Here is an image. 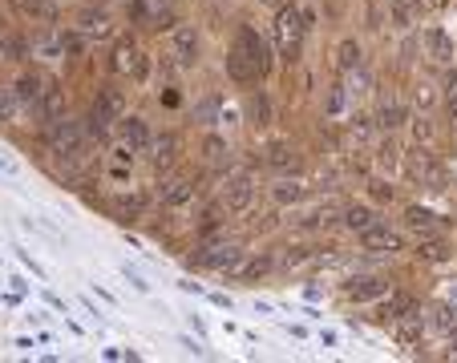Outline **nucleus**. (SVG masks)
Segmentation results:
<instances>
[{
    "label": "nucleus",
    "instance_id": "1",
    "mask_svg": "<svg viewBox=\"0 0 457 363\" xmlns=\"http://www.w3.org/2000/svg\"><path fill=\"white\" fill-rule=\"evenodd\" d=\"M303 13L296 4H284L279 13H275V44H279V56H284L287 65H296L300 61V49H303Z\"/></svg>",
    "mask_w": 457,
    "mask_h": 363
},
{
    "label": "nucleus",
    "instance_id": "2",
    "mask_svg": "<svg viewBox=\"0 0 457 363\" xmlns=\"http://www.w3.org/2000/svg\"><path fill=\"white\" fill-rule=\"evenodd\" d=\"M405 174L413 182H421V186H429V190H445V182H449V174L433 162L429 145H413V150L405 154Z\"/></svg>",
    "mask_w": 457,
    "mask_h": 363
},
{
    "label": "nucleus",
    "instance_id": "3",
    "mask_svg": "<svg viewBox=\"0 0 457 363\" xmlns=\"http://www.w3.org/2000/svg\"><path fill=\"white\" fill-rule=\"evenodd\" d=\"M231 49H239V53L247 56V65L255 69V77H259V81H263V77L272 73V49L263 44V37H259V32H255L251 25H243V28H239V37H235V44H231Z\"/></svg>",
    "mask_w": 457,
    "mask_h": 363
},
{
    "label": "nucleus",
    "instance_id": "4",
    "mask_svg": "<svg viewBox=\"0 0 457 363\" xmlns=\"http://www.w3.org/2000/svg\"><path fill=\"white\" fill-rule=\"evenodd\" d=\"M110 69H114L117 77H129V81H146L150 61H146V53L134 41H117L114 44V56H110Z\"/></svg>",
    "mask_w": 457,
    "mask_h": 363
},
{
    "label": "nucleus",
    "instance_id": "5",
    "mask_svg": "<svg viewBox=\"0 0 457 363\" xmlns=\"http://www.w3.org/2000/svg\"><path fill=\"white\" fill-rule=\"evenodd\" d=\"M49 145L57 150V154H77L81 145H86V126H77L69 117H57V121H49Z\"/></svg>",
    "mask_w": 457,
    "mask_h": 363
},
{
    "label": "nucleus",
    "instance_id": "6",
    "mask_svg": "<svg viewBox=\"0 0 457 363\" xmlns=\"http://www.w3.org/2000/svg\"><path fill=\"white\" fill-rule=\"evenodd\" d=\"M219 202H223L231 214H243V210L255 202V182H251V174H231L227 186H223V198H219Z\"/></svg>",
    "mask_w": 457,
    "mask_h": 363
},
{
    "label": "nucleus",
    "instance_id": "7",
    "mask_svg": "<svg viewBox=\"0 0 457 363\" xmlns=\"http://www.w3.org/2000/svg\"><path fill=\"white\" fill-rule=\"evenodd\" d=\"M170 61L178 69H190V65L199 61V32L190 25H178L170 32Z\"/></svg>",
    "mask_w": 457,
    "mask_h": 363
},
{
    "label": "nucleus",
    "instance_id": "8",
    "mask_svg": "<svg viewBox=\"0 0 457 363\" xmlns=\"http://www.w3.org/2000/svg\"><path fill=\"white\" fill-rule=\"evenodd\" d=\"M360 246H364V251H376V254L405 251V242H400L397 230H388V226H381V222H372V226H364V230H360Z\"/></svg>",
    "mask_w": 457,
    "mask_h": 363
},
{
    "label": "nucleus",
    "instance_id": "9",
    "mask_svg": "<svg viewBox=\"0 0 457 363\" xmlns=\"http://www.w3.org/2000/svg\"><path fill=\"white\" fill-rule=\"evenodd\" d=\"M344 294H348V299H357V303H372V299H385V294H388V282L376 279V275L348 279V282H344Z\"/></svg>",
    "mask_w": 457,
    "mask_h": 363
},
{
    "label": "nucleus",
    "instance_id": "10",
    "mask_svg": "<svg viewBox=\"0 0 457 363\" xmlns=\"http://www.w3.org/2000/svg\"><path fill=\"white\" fill-rule=\"evenodd\" d=\"M243 258V251L235 246V242H219V246H202L199 254V263L202 266H211V270H231V266Z\"/></svg>",
    "mask_w": 457,
    "mask_h": 363
},
{
    "label": "nucleus",
    "instance_id": "11",
    "mask_svg": "<svg viewBox=\"0 0 457 363\" xmlns=\"http://www.w3.org/2000/svg\"><path fill=\"white\" fill-rule=\"evenodd\" d=\"M150 157H154V166L158 169H166V166H174V157H178V150H183V138L178 133H162V138H150Z\"/></svg>",
    "mask_w": 457,
    "mask_h": 363
},
{
    "label": "nucleus",
    "instance_id": "12",
    "mask_svg": "<svg viewBox=\"0 0 457 363\" xmlns=\"http://www.w3.org/2000/svg\"><path fill=\"white\" fill-rule=\"evenodd\" d=\"M117 133H122V141H126V145H134L138 154L150 145V126H146L142 117H117Z\"/></svg>",
    "mask_w": 457,
    "mask_h": 363
},
{
    "label": "nucleus",
    "instance_id": "13",
    "mask_svg": "<svg viewBox=\"0 0 457 363\" xmlns=\"http://www.w3.org/2000/svg\"><path fill=\"white\" fill-rule=\"evenodd\" d=\"M77 28H81L86 37H93V41H101V37H110V32H114L110 16L101 13V8H81V13H77Z\"/></svg>",
    "mask_w": 457,
    "mask_h": 363
},
{
    "label": "nucleus",
    "instance_id": "14",
    "mask_svg": "<svg viewBox=\"0 0 457 363\" xmlns=\"http://www.w3.org/2000/svg\"><path fill=\"white\" fill-rule=\"evenodd\" d=\"M45 89H49V81H45V73H37V69H25L21 73V77H16V97L21 101H29V105H37V101H41V93Z\"/></svg>",
    "mask_w": 457,
    "mask_h": 363
},
{
    "label": "nucleus",
    "instance_id": "15",
    "mask_svg": "<svg viewBox=\"0 0 457 363\" xmlns=\"http://www.w3.org/2000/svg\"><path fill=\"white\" fill-rule=\"evenodd\" d=\"M425 49L437 65H449L453 61V37L445 28H425Z\"/></svg>",
    "mask_w": 457,
    "mask_h": 363
},
{
    "label": "nucleus",
    "instance_id": "16",
    "mask_svg": "<svg viewBox=\"0 0 457 363\" xmlns=\"http://www.w3.org/2000/svg\"><path fill=\"white\" fill-rule=\"evenodd\" d=\"M158 198H162L166 206H186V202L195 198V182H190V178H170V182H162Z\"/></svg>",
    "mask_w": 457,
    "mask_h": 363
},
{
    "label": "nucleus",
    "instance_id": "17",
    "mask_svg": "<svg viewBox=\"0 0 457 363\" xmlns=\"http://www.w3.org/2000/svg\"><path fill=\"white\" fill-rule=\"evenodd\" d=\"M93 105L98 109H105L110 117H126V93L117 89V85H98V97H93Z\"/></svg>",
    "mask_w": 457,
    "mask_h": 363
},
{
    "label": "nucleus",
    "instance_id": "18",
    "mask_svg": "<svg viewBox=\"0 0 457 363\" xmlns=\"http://www.w3.org/2000/svg\"><path fill=\"white\" fill-rule=\"evenodd\" d=\"M267 166L275 169H300V150L291 145V141H275V145H267Z\"/></svg>",
    "mask_w": 457,
    "mask_h": 363
},
{
    "label": "nucleus",
    "instance_id": "19",
    "mask_svg": "<svg viewBox=\"0 0 457 363\" xmlns=\"http://www.w3.org/2000/svg\"><path fill=\"white\" fill-rule=\"evenodd\" d=\"M405 226H409V230H417V238L441 234V226H437V218H433V214H429L425 206H409V210H405Z\"/></svg>",
    "mask_w": 457,
    "mask_h": 363
},
{
    "label": "nucleus",
    "instance_id": "20",
    "mask_svg": "<svg viewBox=\"0 0 457 363\" xmlns=\"http://www.w3.org/2000/svg\"><path fill=\"white\" fill-rule=\"evenodd\" d=\"M267 270H272V258H267V254H259V258H247V263L239 258L227 275H231V279H243V282H255V279H263Z\"/></svg>",
    "mask_w": 457,
    "mask_h": 363
},
{
    "label": "nucleus",
    "instance_id": "21",
    "mask_svg": "<svg viewBox=\"0 0 457 363\" xmlns=\"http://www.w3.org/2000/svg\"><path fill=\"white\" fill-rule=\"evenodd\" d=\"M417 258H429V263H445L449 258V242H445L441 234H429V238H417V246H413Z\"/></svg>",
    "mask_w": 457,
    "mask_h": 363
},
{
    "label": "nucleus",
    "instance_id": "22",
    "mask_svg": "<svg viewBox=\"0 0 457 363\" xmlns=\"http://www.w3.org/2000/svg\"><path fill=\"white\" fill-rule=\"evenodd\" d=\"M41 117H45V126L57 121V117H65V89H61V85H49L41 93Z\"/></svg>",
    "mask_w": 457,
    "mask_h": 363
},
{
    "label": "nucleus",
    "instance_id": "23",
    "mask_svg": "<svg viewBox=\"0 0 457 363\" xmlns=\"http://www.w3.org/2000/svg\"><path fill=\"white\" fill-rule=\"evenodd\" d=\"M202 157H207L211 166H227V162H231V145H227V138H219V133H207V138H202Z\"/></svg>",
    "mask_w": 457,
    "mask_h": 363
},
{
    "label": "nucleus",
    "instance_id": "24",
    "mask_svg": "<svg viewBox=\"0 0 457 363\" xmlns=\"http://www.w3.org/2000/svg\"><path fill=\"white\" fill-rule=\"evenodd\" d=\"M227 73H231V77H235L239 85H259L255 69L247 65V56L239 53V49H231V53H227Z\"/></svg>",
    "mask_w": 457,
    "mask_h": 363
},
{
    "label": "nucleus",
    "instance_id": "25",
    "mask_svg": "<svg viewBox=\"0 0 457 363\" xmlns=\"http://www.w3.org/2000/svg\"><path fill=\"white\" fill-rule=\"evenodd\" d=\"M340 222L348 226V230H364V226H372L376 222V210L372 206H344V214H340Z\"/></svg>",
    "mask_w": 457,
    "mask_h": 363
},
{
    "label": "nucleus",
    "instance_id": "26",
    "mask_svg": "<svg viewBox=\"0 0 457 363\" xmlns=\"http://www.w3.org/2000/svg\"><path fill=\"white\" fill-rule=\"evenodd\" d=\"M336 69H340V73L360 69V44L357 41H340V44H336Z\"/></svg>",
    "mask_w": 457,
    "mask_h": 363
},
{
    "label": "nucleus",
    "instance_id": "27",
    "mask_svg": "<svg viewBox=\"0 0 457 363\" xmlns=\"http://www.w3.org/2000/svg\"><path fill=\"white\" fill-rule=\"evenodd\" d=\"M388 16H393V28H413L417 4H409V0H388Z\"/></svg>",
    "mask_w": 457,
    "mask_h": 363
},
{
    "label": "nucleus",
    "instance_id": "28",
    "mask_svg": "<svg viewBox=\"0 0 457 363\" xmlns=\"http://www.w3.org/2000/svg\"><path fill=\"white\" fill-rule=\"evenodd\" d=\"M25 109H29V101H21L13 89H4V93H0V117H4V121H21Z\"/></svg>",
    "mask_w": 457,
    "mask_h": 363
},
{
    "label": "nucleus",
    "instance_id": "29",
    "mask_svg": "<svg viewBox=\"0 0 457 363\" xmlns=\"http://www.w3.org/2000/svg\"><path fill=\"white\" fill-rule=\"evenodd\" d=\"M405 117H409V113L400 109V105H381V113H376L372 121H376V129H385V133H393V129H400V126H405Z\"/></svg>",
    "mask_w": 457,
    "mask_h": 363
},
{
    "label": "nucleus",
    "instance_id": "30",
    "mask_svg": "<svg viewBox=\"0 0 457 363\" xmlns=\"http://www.w3.org/2000/svg\"><path fill=\"white\" fill-rule=\"evenodd\" d=\"M247 117H251V126H267L272 121V101L263 97V93H251L247 97Z\"/></svg>",
    "mask_w": 457,
    "mask_h": 363
},
{
    "label": "nucleus",
    "instance_id": "31",
    "mask_svg": "<svg viewBox=\"0 0 457 363\" xmlns=\"http://www.w3.org/2000/svg\"><path fill=\"white\" fill-rule=\"evenodd\" d=\"M272 198H275V206H296V202L303 198V186H300V182H291V178H284L272 190Z\"/></svg>",
    "mask_w": 457,
    "mask_h": 363
},
{
    "label": "nucleus",
    "instance_id": "32",
    "mask_svg": "<svg viewBox=\"0 0 457 363\" xmlns=\"http://www.w3.org/2000/svg\"><path fill=\"white\" fill-rule=\"evenodd\" d=\"M376 166L385 169V174H397V166H400V150H397V141H393V138L376 145Z\"/></svg>",
    "mask_w": 457,
    "mask_h": 363
},
{
    "label": "nucleus",
    "instance_id": "33",
    "mask_svg": "<svg viewBox=\"0 0 457 363\" xmlns=\"http://www.w3.org/2000/svg\"><path fill=\"white\" fill-rule=\"evenodd\" d=\"M142 210H146V198H142V194L122 198V202H117V222H129V218H138Z\"/></svg>",
    "mask_w": 457,
    "mask_h": 363
},
{
    "label": "nucleus",
    "instance_id": "34",
    "mask_svg": "<svg viewBox=\"0 0 457 363\" xmlns=\"http://www.w3.org/2000/svg\"><path fill=\"white\" fill-rule=\"evenodd\" d=\"M344 109H348V89H344V81H336V85H332V93H328L324 113H328V117H336V113H344Z\"/></svg>",
    "mask_w": 457,
    "mask_h": 363
},
{
    "label": "nucleus",
    "instance_id": "35",
    "mask_svg": "<svg viewBox=\"0 0 457 363\" xmlns=\"http://www.w3.org/2000/svg\"><path fill=\"white\" fill-rule=\"evenodd\" d=\"M433 133H437V129H433V121H429V117H417V121H413V141H417V145H429V141H433Z\"/></svg>",
    "mask_w": 457,
    "mask_h": 363
},
{
    "label": "nucleus",
    "instance_id": "36",
    "mask_svg": "<svg viewBox=\"0 0 457 363\" xmlns=\"http://www.w3.org/2000/svg\"><path fill=\"white\" fill-rule=\"evenodd\" d=\"M369 198H372V202H381V206H385V202H393V198H397V190H393L388 182H369Z\"/></svg>",
    "mask_w": 457,
    "mask_h": 363
},
{
    "label": "nucleus",
    "instance_id": "37",
    "mask_svg": "<svg viewBox=\"0 0 457 363\" xmlns=\"http://www.w3.org/2000/svg\"><path fill=\"white\" fill-rule=\"evenodd\" d=\"M372 133H376V121L372 117H352V138L357 141H369Z\"/></svg>",
    "mask_w": 457,
    "mask_h": 363
},
{
    "label": "nucleus",
    "instance_id": "38",
    "mask_svg": "<svg viewBox=\"0 0 457 363\" xmlns=\"http://www.w3.org/2000/svg\"><path fill=\"white\" fill-rule=\"evenodd\" d=\"M312 258V251L308 246H284V266H300Z\"/></svg>",
    "mask_w": 457,
    "mask_h": 363
},
{
    "label": "nucleus",
    "instance_id": "39",
    "mask_svg": "<svg viewBox=\"0 0 457 363\" xmlns=\"http://www.w3.org/2000/svg\"><path fill=\"white\" fill-rule=\"evenodd\" d=\"M445 105H449V101H457V73H449V77H445Z\"/></svg>",
    "mask_w": 457,
    "mask_h": 363
},
{
    "label": "nucleus",
    "instance_id": "40",
    "mask_svg": "<svg viewBox=\"0 0 457 363\" xmlns=\"http://www.w3.org/2000/svg\"><path fill=\"white\" fill-rule=\"evenodd\" d=\"M429 105H433V89L421 85V89H417V109H429Z\"/></svg>",
    "mask_w": 457,
    "mask_h": 363
},
{
    "label": "nucleus",
    "instance_id": "41",
    "mask_svg": "<svg viewBox=\"0 0 457 363\" xmlns=\"http://www.w3.org/2000/svg\"><path fill=\"white\" fill-rule=\"evenodd\" d=\"M126 279H129V282H134V291H142V294H146V291H150V282H146V279H142V275H138V270H129V266H126Z\"/></svg>",
    "mask_w": 457,
    "mask_h": 363
},
{
    "label": "nucleus",
    "instance_id": "42",
    "mask_svg": "<svg viewBox=\"0 0 457 363\" xmlns=\"http://www.w3.org/2000/svg\"><path fill=\"white\" fill-rule=\"evenodd\" d=\"M178 287H183V291H190V294H207V291H202V282H190V279L178 282Z\"/></svg>",
    "mask_w": 457,
    "mask_h": 363
},
{
    "label": "nucleus",
    "instance_id": "43",
    "mask_svg": "<svg viewBox=\"0 0 457 363\" xmlns=\"http://www.w3.org/2000/svg\"><path fill=\"white\" fill-rule=\"evenodd\" d=\"M449 121L457 126V101H449Z\"/></svg>",
    "mask_w": 457,
    "mask_h": 363
},
{
    "label": "nucleus",
    "instance_id": "44",
    "mask_svg": "<svg viewBox=\"0 0 457 363\" xmlns=\"http://www.w3.org/2000/svg\"><path fill=\"white\" fill-rule=\"evenodd\" d=\"M449 303H453V307H457V282H453V287H449Z\"/></svg>",
    "mask_w": 457,
    "mask_h": 363
},
{
    "label": "nucleus",
    "instance_id": "45",
    "mask_svg": "<svg viewBox=\"0 0 457 363\" xmlns=\"http://www.w3.org/2000/svg\"><path fill=\"white\" fill-rule=\"evenodd\" d=\"M429 4H433V8H445V0H429Z\"/></svg>",
    "mask_w": 457,
    "mask_h": 363
}]
</instances>
